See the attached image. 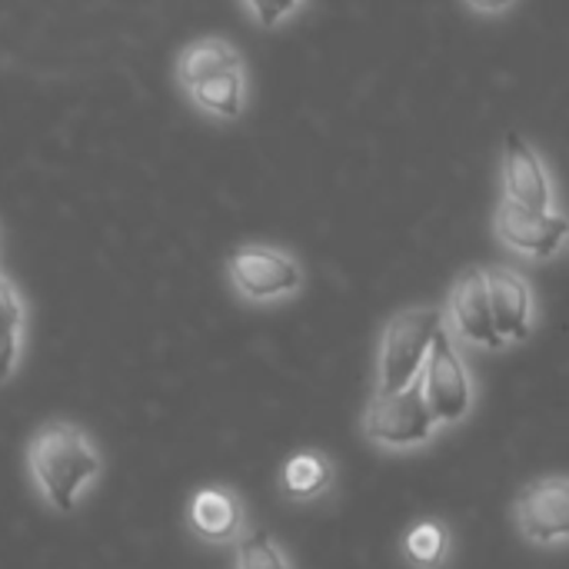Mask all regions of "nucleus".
<instances>
[{"instance_id":"nucleus-1","label":"nucleus","mask_w":569,"mask_h":569,"mask_svg":"<svg viewBox=\"0 0 569 569\" xmlns=\"http://www.w3.org/2000/svg\"><path fill=\"white\" fill-rule=\"evenodd\" d=\"M27 473L50 510L73 513L87 487L100 480L103 457L83 427L70 420H47L27 440Z\"/></svg>"},{"instance_id":"nucleus-2","label":"nucleus","mask_w":569,"mask_h":569,"mask_svg":"<svg viewBox=\"0 0 569 569\" xmlns=\"http://www.w3.org/2000/svg\"><path fill=\"white\" fill-rule=\"evenodd\" d=\"M443 327V307H410L393 313L383 327L377 350V393H397L417 383Z\"/></svg>"},{"instance_id":"nucleus-3","label":"nucleus","mask_w":569,"mask_h":569,"mask_svg":"<svg viewBox=\"0 0 569 569\" xmlns=\"http://www.w3.org/2000/svg\"><path fill=\"white\" fill-rule=\"evenodd\" d=\"M443 427L437 423V417L430 413V403L423 397V383H410L397 393H377L367 403L363 413V437L380 447V450H393V453H407V450H420L430 440H437Z\"/></svg>"},{"instance_id":"nucleus-4","label":"nucleus","mask_w":569,"mask_h":569,"mask_svg":"<svg viewBox=\"0 0 569 569\" xmlns=\"http://www.w3.org/2000/svg\"><path fill=\"white\" fill-rule=\"evenodd\" d=\"M227 280L247 303H277L303 290V267L280 247L243 243L227 257Z\"/></svg>"},{"instance_id":"nucleus-5","label":"nucleus","mask_w":569,"mask_h":569,"mask_svg":"<svg viewBox=\"0 0 569 569\" xmlns=\"http://www.w3.org/2000/svg\"><path fill=\"white\" fill-rule=\"evenodd\" d=\"M423 397L430 403V413L440 427H457L473 413V377L457 350V337L443 327L433 340V350L427 357V367L420 373Z\"/></svg>"},{"instance_id":"nucleus-6","label":"nucleus","mask_w":569,"mask_h":569,"mask_svg":"<svg viewBox=\"0 0 569 569\" xmlns=\"http://www.w3.org/2000/svg\"><path fill=\"white\" fill-rule=\"evenodd\" d=\"M517 530L527 543L553 550L569 543V477H537L530 480L513 503Z\"/></svg>"},{"instance_id":"nucleus-7","label":"nucleus","mask_w":569,"mask_h":569,"mask_svg":"<svg viewBox=\"0 0 569 569\" xmlns=\"http://www.w3.org/2000/svg\"><path fill=\"white\" fill-rule=\"evenodd\" d=\"M493 230L513 253L527 260H553L569 240V217L553 210H530L513 200H500L493 213Z\"/></svg>"},{"instance_id":"nucleus-8","label":"nucleus","mask_w":569,"mask_h":569,"mask_svg":"<svg viewBox=\"0 0 569 569\" xmlns=\"http://www.w3.org/2000/svg\"><path fill=\"white\" fill-rule=\"evenodd\" d=\"M447 330L480 350H503L507 340L497 330L493 307H490V287H487V270L470 267L467 273L457 277L447 297Z\"/></svg>"},{"instance_id":"nucleus-9","label":"nucleus","mask_w":569,"mask_h":569,"mask_svg":"<svg viewBox=\"0 0 569 569\" xmlns=\"http://www.w3.org/2000/svg\"><path fill=\"white\" fill-rule=\"evenodd\" d=\"M500 180H503V197L530 207V210H553V180L537 153V147L520 137L507 133L503 140V157H500Z\"/></svg>"},{"instance_id":"nucleus-10","label":"nucleus","mask_w":569,"mask_h":569,"mask_svg":"<svg viewBox=\"0 0 569 569\" xmlns=\"http://www.w3.org/2000/svg\"><path fill=\"white\" fill-rule=\"evenodd\" d=\"M187 527L210 547H230L247 533V510L230 487H200L187 503Z\"/></svg>"},{"instance_id":"nucleus-11","label":"nucleus","mask_w":569,"mask_h":569,"mask_svg":"<svg viewBox=\"0 0 569 569\" xmlns=\"http://www.w3.org/2000/svg\"><path fill=\"white\" fill-rule=\"evenodd\" d=\"M487 287H490L493 320L507 347L527 343L533 337V290L527 277L510 267H493L487 270Z\"/></svg>"},{"instance_id":"nucleus-12","label":"nucleus","mask_w":569,"mask_h":569,"mask_svg":"<svg viewBox=\"0 0 569 569\" xmlns=\"http://www.w3.org/2000/svg\"><path fill=\"white\" fill-rule=\"evenodd\" d=\"M187 97L193 100V107H200L203 113H210L217 120H227V123L240 120L243 107H247V70H243V63H233L227 70L210 73L207 80L190 87Z\"/></svg>"},{"instance_id":"nucleus-13","label":"nucleus","mask_w":569,"mask_h":569,"mask_svg":"<svg viewBox=\"0 0 569 569\" xmlns=\"http://www.w3.org/2000/svg\"><path fill=\"white\" fill-rule=\"evenodd\" d=\"M27 340V303L13 280L0 273V387L10 383L23 360Z\"/></svg>"},{"instance_id":"nucleus-14","label":"nucleus","mask_w":569,"mask_h":569,"mask_svg":"<svg viewBox=\"0 0 569 569\" xmlns=\"http://www.w3.org/2000/svg\"><path fill=\"white\" fill-rule=\"evenodd\" d=\"M330 483H333V463L320 450L293 453L280 470V490L293 503H310V500L323 497L330 490Z\"/></svg>"},{"instance_id":"nucleus-15","label":"nucleus","mask_w":569,"mask_h":569,"mask_svg":"<svg viewBox=\"0 0 569 569\" xmlns=\"http://www.w3.org/2000/svg\"><path fill=\"white\" fill-rule=\"evenodd\" d=\"M400 553L410 569H443L453 553V530L437 517H423L403 533Z\"/></svg>"},{"instance_id":"nucleus-16","label":"nucleus","mask_w":569,"mask_h":569,"mask_svg":"<svg viewBox=\"0 0 569 569\" xmlns=\"http://www.w3.org/2000/svg\"><path fill=\"white\" fill-rule=\"evenodd\" d=\"M233 63H243L240 50L223 40V37H200L193 43H187L177 57V80L183 90L197 87L200 80H207L217 70H227Z\"/></svg>"},{"instance_id":"nucleus-17","label":"nucleus","mask_w":569,"mask_h":569,"mask_svg":"<svg viewBox=\"0 0 569 569\" xmlns=\"http://www.w3.org/2000/svg\"><path fill=\"white\" fill-rule=\"evenodd\" d=\"M237 569H290V560L267 530H250L237 540Z\"/></svg>"},{"instance_id":"nucleus-18","label":"nucleus","mask_w":569,"mask_h":569,"mask_svg":"<svg viewBox=\"0 0 569 569\" xmlns=\"http://www.w3.org/2000/svg\"><path fill=\"white\" fill-rule=\"evenodd\" d=\"M243 10L250 13V20L263 30H273L280 23H287L307 0H240Z\"/></svg>"},{"instance_id":"nucleus-19","label":"nucleus","mask_w":569,"mask_h":569,"mask_svg":"<svg viewBox=\"0 0 569 569\" xmlns=\"http://www.w3.org/2000/svg\"><path fill=\"white\" fill-rule=\"evenodd\" d=\"M473 13H487V17H497V13H507L517 0H463Z\"/></svg>"}]
</instances>
